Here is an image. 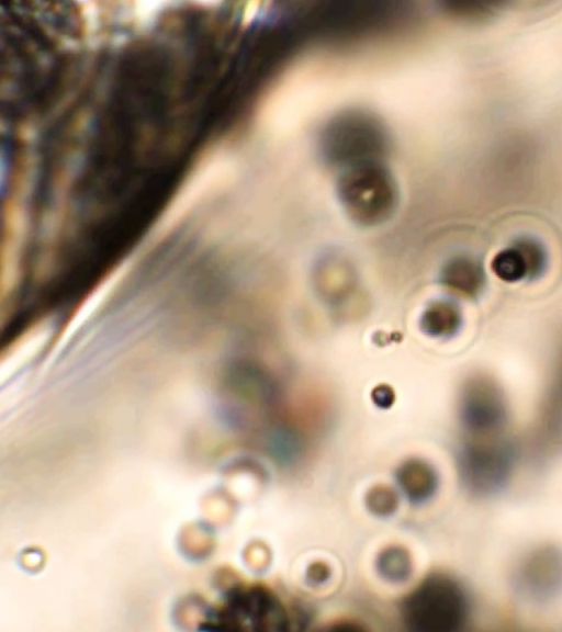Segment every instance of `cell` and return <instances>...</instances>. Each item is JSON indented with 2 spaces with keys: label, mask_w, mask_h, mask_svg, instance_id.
<instances>
[{
  "label": "cell",
  "mask_w": 562,
  "mask_h": 632,
  "mask_svg": "<svg viewBox=\"0 0 562 632\" xmlns=\"http://www.w3.org/2000/svg\"><path fill=\"white\" fill-rule=\"evenodd\" d=\"M483 272L477 263L468 258L449 261L440 272V282L450 291L473 295L483 284Z\"/></svg>",
  "instance_id": "9c48e42d"
},
{
  "label": "cell",
  "mask_w": 562,
  "mask_h": 632,
  "mask_svg": "<svg viewBox=\"0 0 562 632\" xmlns=\"http://www.w3.org/2000/svg\"><path fill=\"white\" fill-rule=\"evenodd\" d=\"M402 493L413 503H424L436 492L438 477L431 465L420 460L406 461L396 474Z\"/></svg>",
  "instance_id": "52a82bcc"
},
{
  "label": "cell",
  "mask_w": 562,
  "mask_h": 632,
  "mask_svg": "<svg viewBox=\"0 0 562 632\" xmlns=\"http://www.w3.org/2000/svg\"><path fill=\"white\" fill-rule=\"evenodd\" d=\"M544 264V252L535 240L522 239L501 251L492 262L495 274L505 281H517L529 274L536 275Z\"/></svg>",
  "instance_id": "8992f818"
},
{
  "label": "cell",
  "mask_w": 562,
  "mask_h": 632,
  "mask_svg": "<svg viewBox=\"0 0 562 632\" xmlns=\"http://www.w3.org/2000/svg\"><path fill=\"white\" fill-rule=\"evenodd\" d=\"M367 504L374 514L385 516L395 510L397 498L387 487H376L368 494Z\"/></svg>",
  "instance_id": "8fae6325"
},
{
  "label": "cell",
  "mask_w": 562,
  "mask_h": 632,
  "mask_svg": "<svg viewBox=\"0 0 562 632\" xmlns=\"http://www.w3.org/2000/svg\"><path fill=\"white\" fill-rule=\"evenodd\" d=\"M214 623L255 630L286 629L288 616L283 605L269 590L249 587L231 592Z\"/></svg>",
  "instance_id": "277c9868"
},
{
  "label": "cell",
  "mask_w": 562,
  "mask_h": 632,
  "mask_svg": "<svg viewBox=\"0 0 562 632\" xmlns=\"http://www.w3.org/2000/svg\"><path fill=\"white\" fill-rule=\"evenodd\" d=\"M514 458V448L503 433L467 437L457 455L461 482L477 496L497 493L509 478Z\"/></svg>",
  "instance_id": "7a4b0ae2"
},
{
  "label": "cell",
  "mask_w": 562,
  "mask_h": 632,
  "mask_svg": "<svg viewBox=\"0 0 562 632\" xmlns=\"http://www.w3.org/2000/svg\"><path fill=\"white\" fill-rule=\"evenodd\" d=\"M513 586L524 599L543 603L562 592V548L540 544L519 561L513 573Z\"/></svg>",
  "instance_id": "3957f363"
},
{
  "label": "cell",
  "mask_w": 562,
  "mask_h": 632,
  "mask_svg": "<svg viewBox=\"0 0 562 632\" xmlns=\"http://www.w3.org/2000/svg\"><path fill=\"white\" fill-rule=\"evenodd\" d=\"M462 315L459 307L449 300L430 302L419 316L420 330L432 338H450L461 327Z\"/></svg>",
  "instance_id": "ba28073f"
},
{
  "label": "cell",
  "mask_w": 562,
  "mask_h": 632,
  "mask_svg": "<svg viewBox=\"0 0 562 632\" xmlns=\"http://www.w3.org/2000/svg\"><path fill=\"white\" fill-rule=\"evenodd\" d=\"M376 569L384 579L400 583L411 575L412 562L403 548L389 546L379 554Z\"/></svg>",
  "instance_id": "30bf717a"
},
{
  "label": "cell",
  "mask_w": 562,
  "mask_h": 632,
  "mask_svg": "<svg viewBox=\"0 0 562 632\" xmlns=\"http://www.w3.org/2000/svg\"><path fill=\"white\" fill-rule=\"evenodd\" d=\"M460 418L467 437L503 433L507 410L501 390L484 379L469 382L461 393Z\"/></svg>",
  "instance_id": "5b68a950"
},
{
  "label": "cell",
  "mask_w": 562,
  "mask_h": 632,
  "mask_svg": "<svg viewBox=\"0 0 562 632\" xmlns=\"http://www.w3.org/2000/svg\"><path fill=\"white\" fill-rule=\"evenodd\" d=\"M470 597L452 575L434 573L414 588L402 603L406 627L418 632H457L470 617Z\"/></svg>",
  "instance_id": "6da1fadb"
}]
</instances>
